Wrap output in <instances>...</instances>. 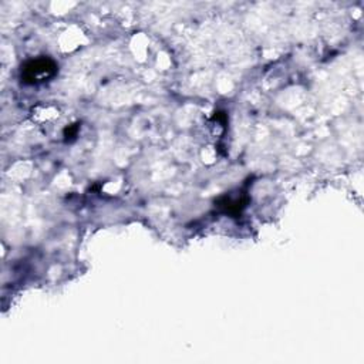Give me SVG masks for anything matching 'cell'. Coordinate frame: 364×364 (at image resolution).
<instances>
[{"instance_id":"6da1fadb","label":"cell","mask_w":364,"mask_h":364,"mask_svg":"<svg viewBox=\"0 0 364 364\" xmlns=\"http://www.w3.org/2000/svg\"><path fill=\"white\" fill-rule=\"evenodd\" d=\"M57 73L55 63L48 57H38L21 67V80L26 84H40Z\"/></svg>"}]
</instances>
